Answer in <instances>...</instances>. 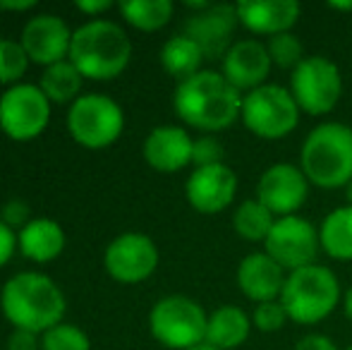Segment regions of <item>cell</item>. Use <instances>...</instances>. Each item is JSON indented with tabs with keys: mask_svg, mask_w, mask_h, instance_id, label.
<instances>
[{
	"mask_svg": "<svg viewBox=\"0 0 352 350\" xmlns=\"http://www.w3.org/2000/svg\"><path fill=\"white\" fill-rule=\"evenodd\" d=\"M242 94L223 77L221 70H201L190 80L177 82L173 111L185 125L216 135L240 120Z\"/></svg>",
	"mask_w": 352,
	"mask_h": 350,
	"instance_id": "1",
	"label": "cell"
},
{
	"mask_svg": "<svg viewBox=\"0 0 352 350\" xmlns=\"http://www.w3.org/2000/svg\"><path fill=\"white\" fill-rule=\"evenodd\" d=\"M3 314L14 329L32 333H46L63 324L65 295L53 278L36 271H22L8 278L0 293Z\"/></svg>",
	"mask_w": 352,
	"mask_h": 350,
	"instance_id": "2",
	"label": "cell"
},
{
	"mask_svg": "<svg viewBox=\"0 0 352 350\" xmlns=\"http://www.w3.org/2000/svg\"><path fill=\"white\" fill-rule=\"evenodd\" d=\"M300 168L311 187L343 190L352 180V127L338 120L311 127L300 146Z\"/></svg>",
	"mask_w": 352,
	"mask_h": 350,
	"instance_id": "3",
	"label": "cell"
},
{
	"mask_svg": "<svg viewBox=\"0 0 352 350\" xmlns=\"http://www.w3.org/2000/svg\"><path fill=\"white\" fill-rule=\"evenodd\" d=\"M132 61V41L120 24L91 19L72 32L70 63L82 77L96 82L116 80Z\"/></svg>",
	"mask_w": 352,
	"mask_h": 350,
	"instance_id": "4",
	"label": "cell"
},
{
	"mask_svg": "<svg viewBox=\"0 0 352 350\" xmlns=\"http://www.w3.org/2000/svg\"><path fill=\"white\" fill-rule=\"evenodd\" d=\"M343 293L345 290L336 271L316 262L287 274L280 303L290 322L300 327H314L340 307Z\"/></svg>",
	"mask_w": 352,
	"mask_h": 350,
	"instance_id": "5",
	"label": "cell"
},
{
	"mask_svg": "<svg viewBox=\"0 0 352 350\" xmlns=\"http://www.w3.org/2000/svg\"><path fill=\"white\" fill-rule=\"evenodd\" d=\"M302 111L292 98L290 89L266 82V85L242 94L240 122L254 137L266 142H280L290 137L300 125Z\"/></svg>",
	"mask_w": 352,
	"mask_h": 350,
	"instance_id": "6",
	"label": "cell"
},
{
	"mask_svg": "<svg viewBox=\"0 0 352 350\" xmlns=\"http://www.w3.org/2000/svg\"><path fill=\"white\" fill-rule=\"evenodd\" d=\"M209 314L187 295H166L148 312V331L168 350H190L206 343Z\"/></svg>",
	"mask_w": 352,
	"mask_h": 350,
	"instance_id": "7",
	"label": "cell"
},
{
	"mask_svg": "<svg viewBox=\"0 0 352 350\" xmlns=\"http://www.w3.org/2000/svg\"><path fill=\"white\" fill-rule=\"evenodd\" d=\"M287 89L302 116H329L343 96V72L331 58L311 53L290 72Z\"/></svg>",
	"mask_w": 352,
	"mask_h": 350,
	"instance_id": "8",
	"label": "cell"
},
{
	"mask_svg": "<svg viewBox=\"0 0 352 350\" xmlns=\"http://www.w3.org/2000/svg\"><path fill=\"white\" fill-rule=\"evenodd\" d=\"M125 113L120 103L106 94H84L67 111V132L87 149H103L120 140Z\"/></svg>",
	"mask_w": 352,
	"mask_h": 350,
	"instance_id": "9",
	"label": "cell"
},
{
	"mask_svg": "<svg viewBox=\"0 0 352 350\" xmlns=\"http://www.w3.org/2000/svg\"><path fill=\"white\" fill-rule=\"evenodd\" d=\"M51 101L38 85L19 82L0 96V130L14 142H32L48 127Z\"/></svg>",
	"mask_w": 352,
	"mask_h": 350,
	"instance_id": "10",
	"label": "cell"
},
{
	"mask_svg": "<svg viewBox=\"0 0 352 350\" xmlns=\"http://www.w3.org/2000/svg\"><path fill=\"white\" fill-rule=\"evenodd\" d=\"M264 252L276 264H280L287 274L302 269V266L316 264V257L321 252L319 226H314L300 214L276 219L264 243Z\"/></svg>",
	"mask_w": 352,
	"mask_h": 350,
	"instance_id": "11",
	"label": "cell"
},
{
	"mask_svg": "<svg viewBox=\"0 0 352 350\" xmlns=\"http://www.w3.org/2000/svg\"><path fill=\"white\" fill-rule=\"evenodd\" d=\"M309 180L302 173L300 164L278 161L264 168V173L256 180V199L276 216H295L309 199Z\"/></svg>",
	"mask_w": 352,
	"mask_h": 350,
	"instance_id": "12",
	"label": "cell"
},
{
	"mask_svg": "<svg viewBox=\"0 0 352 350\" xmlns=\"http://www.w3.org/2000/svg\"><path fill=\"white\" fill-rule=\"evenodd\" d=\"M158 248L144 233H122L103 252V266L108 276L120 283H142L158 269Z\"/></svg>",
	"mask_w": 352,
	"mask_h": 350,
	"instance_id": "13",
	"label": "cell"
},
{
	"mask_svg": "<svg viewBox=\"0 0 352 350\" xmlns=\"http://www.w3.org/2000/svg\"><path fill=\"white\" fill-rule=\"evenodd\" d=\"M237 175L228 164L195 168L185 182V197L195 211L204 216H216L228 211L237 197Z\"/></svg>",
	"mask_w": 352,
	"mask_h": 350,
	"instance_id": "14",
	"label": "cell"
},
{
	"mask_svg": "<svg viewBox=\"0 0 352 350\" xmlns=\"http://www.w3.org/2000/svg\"><path fill=\"white\" fill-rule=\"evenodd\" d=\"M19 43H22L29 61L36 63V65L51 67L70 58L72 32L65 19L58 17V14H34L24 24Z\"/></svg>",
	"mask_w": 352,
	"mask_h": 350,
	"instance_id": "15",
	"label": "cell"
},
{
	"mask_svg": "<svg viewBox=\"0 0 352 350\" xmlns=\"http://www.w3.org/2000/svg\"><path fill=\"white\" fill-rule=\"evenodd\" d=\"M274 63L266 51V41L261 39H237L228 53L221 58V72L240 94L269 82Z\"/></svg>",
	"mask_w": 352,
	"mask_h": 350,
	"instance_id": "16",
	"label": "cell"
},
{
	"mask_svg": "<svg viewBox=\"0 0 352 350\" xmlns=\"http://www.w3.org/2000/svg\"><path fill=\"white\" fill-rule=\"evenodd\" d=\"M237 24H240V19H237L235 5L211 3L206 10L192 12L187 17L185 34L199 43L206 61H209V58H223L228 48L235 43L232 34H235Z\"/></svg>",
	"mask_w": 352,
	"mask_h": 350,
	"instance_id": "17",
	"label": "cell"
},
{
	"mask_svg": "<svg viewBox=\"0 0 352 350\" xmlns=\"http://www.w3.org/2000/svg\"><path fill=\"white\" fill-rule=\"evenodd\" d=\"M195 137L180 125H158L146 135L142 146L144 161L158 173H177L192 166Z\"/></svg>",
	"mask_w": 352,
	"mask_h": 350,
	"instance_id": "18",
	"label": "cell"
},
{
	"mask_svg": "<svg viewBox=\"0 0 352 350\" xmlns=\"http://www.w3.org/2000/svg\"><path fill=\"white\" fill-rule=\"evenodd\" d=\"M285 278L287 271L280 264H276L264 250L245 254L235 271L237 288L254 305L269 303V300H280Z\"/></svg>",
	"mask_w": 352,
	"mask_h": 350,
	"instance_id": "19",
	"label": "cell"
},
{
	"mask_svg": "<svg viewBox=\"0 0 352 350\" xmlns=\"http://www.w3.org/2000/svg\"><path fill=\"white\" fill-rule=\"evenodd\" d=\"M240 24L254 36H276L292 32L300 22L302 5L297 0H242L235 3Z\"/></svg>",
	"mask_w": 352,
	"mask_h": 350,
	"instance_id": "20",
	"label": "cell"
},
{
	"mask_svg": "<svg viewBox=\"0 0 352 350\" xmlns=\"http://www.w3.org/2000/svg\"><path fill=\"white\" fill-rule=\"evenodd\" d=\"M17 248L36 264L53 262L65 250V230L53 219H32L17 233Z\"/></svg>",
	"mask_w": 352,
	"mask_h": 350,
	"instance_id": "21",
	"label": "cell"
},
{
	"mask_svg": "<svg viewBox=\"0 0 352 350\" xmlns=\"http://www.w3.org/2000/svg\"><path fill=\"white\" fill-rule=\"evenodd\" d=\"M252 314L237 305H221L209 314L206 343L218 350H237L252 336Z\"/></svg>",
	"mask_w": 352,
	"mask_h": 350,
	"instance_id": "22",
	"label": "cell"
},
{
	"mask_svg": "<svg viewBox=\"0 0 352 350\" xmlns=\"http://www.w3.org/2000/svg\"><path fill=\"white\" fill-rule=\"evenodd\" d=\"M158 61H161V67L168 75L175 77L177 82H182L204 70L201 65H204L206 56L199 48V43L182 32V34H173V36L163 43L161 53H158Z\"/></svg>",
	"mask_w": 352,
	"mask_h": 350,
	"instance_id": "23",
	"label": "cell"
},
{
	"mask_svg": "<svg viewBox=\"0 0 352 350\" xmlns=\"http://www.w3.org/2000/svg\"><path fill=\"white\" fill-rule=\"evenodd\" d=\"M321 252L336 262H352V206L340 204L319 223Z\"/></svg>",
	"mask_w": 352,
	"mask_h": 350,
	"instance_id": "24",
	"label": "cell"
},
{
	"mask_svg": "<svg viewBox=\"0 0 352 350\" xmlns=\"http://www.w3.org/2000/svg\"><path fill=\"white\" fill-rule=\"evenodd\" d=\"M276 223V216L261 204L256 197L245 199L232 209V230L247 243H266L271 228Z\"/></svg>",
	"mask_w": 352,
	"mask_h": 350,
	"instance_id": "25",
	"label": "cell"
},
{
	"mask_svg": "<svg viewBox=\"0 0 352 350\" xmlns=\"http://www.w3.org/2000/svg\"><path fill=\"white\" fill-rule=\"evenodd\" d=\"M82 72L67 61H60L56 65L46 67L41 75V91L46 94V98L51 103H74L82 91Z\"/></svg>",
	"mask_w": 352,
	"mask_h": 350,
	"instance_id": "26",
	"label": "cell"
},
{
	"mask_svg": "<svg viewBox=\"0 0 352 350\" xmlns=\"http://www.w3.org/2000/svg\"><path fill=\"white\" fill-rule=\"evenodd\" d=\"M118 10L130 27L140 32H158L173 19L175 5L170 0H125Z\"/></svg>",
	"mask_w": 352,
	"mask_h": 350,
	"instance_id": "27",
	"label": "cell"
},
{
	"mask_svg": "<svg viewBox=\"0 0 352 350\" xmlns=\"http://www.w3.org/2000/svg\"><path fill=\"white\" fill-rule=\"evenodd\" d=\"M266 51H269L274 67H280V70L287 72H292L307 58L305 43H302V39L295 32H283L266 39Z\"/></svg>",
	"mask_w": 352,
	"mask_h": 350,
	"instance_id": "28",
	"label": "cell"
},
{
	"mask_svg": "<svg viewBox=\"0 0 352 350\" xmlns=\"http://www.w3.org/2000/svg\"><path fill=\"white\" fill-rule=\"evenodd\" d=\"M29 56L24 53L22 43L12 39H0V85L14 87L24 77L29 67Z\"/></svg>",
	"mask_w": 352,
	"mask_h": 350,
	"instance_id": "29",
	"label": "cell"
},
{
	"mask_svg": "<svg viewBox=\"0 0 352 350\" xmlns=\"http://www.w3.org/2000/svg\"><path fill=\"white\" fill-rule=\"evenodd\" d=\"M41 350H91V341L77 324L63 322L41 333Z\"/></svg>",
	"mask_w": 352,
	"mask_h": 350,
	"instance_id": "30",
	"label": "cell"
},
{
	"mask_svg": "<svg viewBox=\"0 0 352 350\" xmlns=\"http://www.w3.org/2000/svg\"><path fill=\"white\" fill-rule=\"evenodd\" d=\"M287 322H290V317H287L280 300L259 303L252 309V324H254V329L261 333H278L285 329Z\"/></svg>",
	"mask_w": 352,
	"mask_h": 350,
	"instance_id": "31",
	"label": "cell"
},
{
	"mask_svg": "<svg viewBox=\"0 0 352 350\" xmlns=\"http://www.w3.org/2000/svg\"><path fill=\"white\" fill-rule=\"evenodd\" d=\"M226 146L216 135H201L195 140V149H192V166L195 168H204V166L226 164Z\"/></svg>",
	"mask_w": 352,
	"mask_h": 350,
	"instance_id": "32",
	"label": "cell"
},
{
	"mask_svg": "<svg viewBox=\"0 0 352 350\" xmlns=\"http://www.w3.org/2000/svg\"><path fill=\"white\" fill-rule=\"evenodd\" d=\"M0 221H3L5 226H10V228H17V233L24 228V226L32 221V209H29V204L24 199H10L3 204V209H0Z\"/></svg>",
	"mask_w": 352,
	"mask_h": 350,
	"instance_id": "33",
	"label": "cell"
},
{
	"mask_svg": "<svg viewBox=\"0 0 352 350\" xmlns=\"http://www.w3.org/2000/svg\"><path fill=\"white\" fill-rule=\"evenodd\" d=\"M292 350H340V348H338V343H336L331 336H326V333L309 331V333H305V336L297 338V343Z\"/></svg>",
	"mask_w": 352,
	"mask_h": 350,
	"instance_id": "34",
	"label": "cell"
},
{
	"mask_svg": "<svg viewBox=\"0 0 352 350\" xmlns=\"http://www.w3.org/2000/svg\"><path fill=\"white\" fill-rule=\"evenodd\" d=\"M5 350H41V338H38V333L24 331V329H12Z\"/></svg>",
	"mask_w": 352,
	"mask_h": 350,
	"instance_id": "35",
	"label": "cell"
},
{
	"mask_svg": "<svg viewBox=\"0 0 352 350\" xmlns=\"http://www.w3.org/2000/svg\"><path fill=\"white\" fill-rule=\"evenodd\" d=\"M14 248H17V235H14V230L10 226H5L0 221V266H5L12 259Z\"/></svg>",
	"mask_w": 352,
	"mask_h": 350,
	"instance_id": "36",
	"label": "cell"
},
{
	"mask_svg": "<svg viewBox=\"0 0 352 350\" xmlns=\"http://www.w3.org/2000/svg\"><path fill=\"white\" fill-rule=\"evenodd\" d=\"M111 8H113L111 0H82V3H77V10L91 14V17H94V14L106 12V10H111Z\"/></svg>",
	"mask_w": 352,
	"mask_h": 350,
	"instance_id": "37",
	"label": "cell"
},
{
	"mask_svg": "<svg viewBox=\"0 0 352 350\" xmlns=\"http://www.w3.org/2000/svg\"><path fill=\"white\" fill-rule=\"evenodd\" d=\"M36 8V0H22V3H17V0H3L0 3V10H10V12H24V10H34Z\"/></svg>",
	"mask_w": 352,
	"mask_h": 350,
	"instance_id": "38",
	"label": "cell"
},
{
	"mask_svg": "<svg viewBox=\"0 0 352 350\" xmlns=\"http://www.w3.org/2000/svg\"><path fill=\"white\" fill-rule=\"evenodd\" d=\"M326 8L336 10V12H352V0H329Z\"/></svg>",
	"mask_w": 352,
	"mask_h": 350,
	"instance_id": "39",
	"label": "cell"
},
{
	"mask_svg": "<svg viewBox=\"0 0 352 350\" xmlns=\"http://www.w3.org/2000/svg\"><path fill=\"white\" fill-rule=\"evenodd\" d=\"M340 307H343V314L352 322V285L343 293V303H340Z\"/></svg>",
	"mask_w": 352,
	"mask_h": 350,
	"instance_id": "40",
	"label": "cell"
},
{
	"mask_svg": "<svg viewBox=\"0 0 352 350\" xmlns=\"http://www.w3.org/2000/svg\"><path fill=\"white\" fill-rule=\"evenodd\" d=\"M343 197H345V204L352 206V180L343 187Z\"/></svg>",
	"mask_w": 352,
	"mask_h": 350,
	"instance_id": "41",
	"label": "cell"
},
{
	"mask_svg": "<svg viewBox=\"0 0 352 350\" xmlns=\"http://www.w3.org/2000/svg\"><path fill=\"white\" fill-rule=\"evenodd\" d=\"M190 350H218V348L209 346V343H201V346H197V348H190Z\"/></svg>",
	"mask_w": 352,
	"mask_h": 350,
	"instance_id": "42",
	"label": "cell"
},
{
	"mask_svg": "<svg viewBox=\"0 0 352 350\" xmlns=\"http://www.w3.org/2000/svg\"><path fill=\"white\" fill-rule=\"evenodd\" d=\"M348 350H352V346H350V348H348Z\"/></svg>",
	"mask_w": 352,
	"mask_h": 350,
	"instance_id": "43",
	"label": "cell"
}]
</instances>
